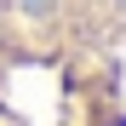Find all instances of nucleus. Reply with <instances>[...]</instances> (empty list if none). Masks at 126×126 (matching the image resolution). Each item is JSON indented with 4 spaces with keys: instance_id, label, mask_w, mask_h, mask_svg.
I'll return each instance as SVG.
<instances>
[{
    "instance_id": "1",
    "label": "nucleus",
    "mask_w": 126,
    "mask_h": 126,
    "mask_svg": "<svg viewBox=\"0 0 126 126\" xmlns=\"http://www.w3.org/2000/svg\"><path fill=\"white\" fill-rule=\"evenodd\" d=\"M0 126H126V0H0Z\"/></svg>"
}]
</instances>
